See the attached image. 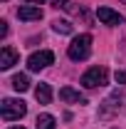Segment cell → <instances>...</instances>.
<instances>
[{"label": "cell", "mask_w": 126, "mask_h": 129, "mask_svg": "<svg viewBox=\"0 0 126 129\" xmlns=\"http://www.w3.org/2000/svg\"><path fill=\"white\" fill-rule=\"evenodd\" d=\"M89 52H92V35H77L72 42H69V47H67V55H69V60H87L89 57Z\"/></svg>", "instance_id": "cell-1"}, {"label": "cell", "mask_w": 126, "mask_h": 129, "mask_svg": "<svg viewBox=\"0 0 126 129\" xmlns=\"http://www.w3.org/2000/svg\"><path fill=\"white\" fill-rule=\"evenodd\" d=\"M27 114V104L22 99H3L0 104V117L5 122H15V119H22Z\"/></svg>", "instance_id": "cell-2"}, {"label": "cell", "mask_w": 126, "mask_h": 129, "mask_svg": "<svg viewBox=\"0 0 126 129\" xmlns=\"http://www.w3.org/2000/svg\"><path fill=\"white\" fill-rule=\"evenodd\" d=\"M109 82V70L106 67H89L84 75H82V84L87 89H94V87H104Z\"/></svg>", "instance_id": "cell-3"}, {"label": "cell", "mask_w": 126, "mask_h": 129, "mask_svg": "<svg viewBox=\"0 0 126 129\" xmlns=\"http://www.w3.org/2000/svg\"><path fill=\"white\" fill-rule=\"evenodd\" d=\"M52 62H54V52H49V50H40V52H32L30 57H27V67H30L32 72H40V70L49 67Z\"/></svg>", "instance_id": "cell-4"}, {"label": "cell", "mask_w": 126, "mask_h": 129, "mask_svg": "<svg viewBox=\"0 0 126 129\" xmlns=\"http://www.w3.org/2000/svg\"><path fill=\"white\" fill-rule=\"evenodd\" d=\"M17 17L25 20V22H32V20H42V10L37 5H20L17 8Z\"/></svg>", "instance_id": "cell-5"}, {"label": "cell", "mask_w": 126, "mask_h": 129, "mask_svg": "<svg viewBox=\"0 0 126 129\" xmlns=\"http://www.w3.org/2000/svg\"><path fill=\"white\" fill-rule=\"evenodd\" d=\"M96 17H99L104 25H121V22H124V17L119 15L116 10H111V8H99V10H96Z\"/></svg>", "instance_id": "cell-6"}, {"label": "cell", "mask_w": 126, "mask_h": 129, "mask_svg": "<svg viewBox=\"0 0 126 129\" xmlns=\"http://www.w3.org/2000/svg\"><path fill=\"white\" fill-rule=\"evenodd\" d=\"M121 109V104H119V97H109L101 107H99V119H109L114 114Z\"/></svg>", "instance_id": "cell-7"}, {"label": "cell", "mask_w": 126, "mask_h": 129, "mask_svg": "<svg viewBox=\"0 0 126 129\" xmlns=\"http://www.w3.org/2000/svg\"><path fill=\"white\" fill-rule=\"evenodd\" d=\"M13 64H17V52L10 45H5L0 50V70H10Z\"/></svg>", "instance_id": "cell-8"}, {"label": "cell", "mask_w": 126, "mask_h": 129, "mask_svg": "<svg viewBox=\"0 0 126 129\" xmlns=\"http://www.w3.org/2000/svg\"><path fill=\"white\" fill-rule=\"evenodd\" d=\"M59 99L62 102H74V104H87V97L79 94L77 89H72V87H62L59 89Z\"/></svg>", "instance_id": "cell-9"}, {"label": "cell", "mask_w": 126, "mask_h": 129, "mask_svg": "<svg viewBox=\"0 0 126 129\" xmlns=\"http://www.w3.org/2000/svg\"><path fill=\"white\" fill-rule=\"evenodd\" d=\"M35 97H37L40 104H49L52 102V87H49L47 82H40L37 89H35Z\"/></svg>", "instance_id": "cell-10"}, {"label": "cell", "mask_w": 126, "mask_h": 129, "mask_svg": "<svg viewBox=\"0 0 126 129\" xmlns=\"http://www.w3.org/2000/svg\"><path fill=\"white\" fill-rule=\"evenodd\" d=\"M35 124H37V129H57V124H54V117H52V114H37V122H35Z\"/></svg>", "instance_id": "cell-11"}, {"label": "cell", "mask_w": 126, "mask_h": 129, "mask_svg": "<svg viewBox=\"0 0 126 129\" xmlns=\"http://www.w3.org/2000/svg\"><path fill=\"white\" fill-rule=\"evenodd\" d=\"M13 87H15L17 92H27V89H30L27 75H15V77H13Z\"/></svg>", "instance_id": "cell-12"}, {"label": "cell", "mask_w": 126, "mask_h": 129, "mask_svg": "<svg viewBox=\"0 0 126 129\" xmlns=\"http://www.w3.org/2000/svg\"><path fill=\"white\" fill-rule=\"evenodd\" d=\"M52 30L59 32V35H69V32H72V25H69L67 20H54V22H52Z\"/></svg>", "instance_id": "cell-13"}, {"label": "cell", "mask_w": 126, "mask_h": 129, "mask_svg": "<svg viewBox=\"0 0 126 129\" xmlns=\"http://www.w3.org/2000/svg\"><path fill=\"white\" fill-rule=\"evenodd\" d=\"M116 82L119 84H126V72H116Z\"/></svg>", "instance_id": "cell-14"}, {"label": "cell", "mask_w": 126, "mask_h": 129, "mask_svg": "<svg viewBox=\"0 0 126 129\" xmlns=\"http://www.w3.org/2000/svg\"><path fill=\"white\" fill-rule=\"evenodd\" d=\"M5 35H8V22L3 20V22H0V37H5Z\"/></svg>", "instance_id": "cell-15"}, {"label": "cell", "mask_w": 126, "mask_h": 129, "mask_svg": "<svg viewBox=\"0 0 126 129\" xmlns=\"http://www.w3.org/2000/svg\"><path fill=\"white\" fill-rule=\"evenodd\" d=\"M52 5H54V8H64V5H67V0H52Z\"/></svg>", "instance_id": "cell-16"}, {"label": "cell", "mask_w": 126, "mask_h": 129, "mask_svg": "<svg viewBox=\"0 0 126 129\" xmlns=\"http://www.w3.org/2000/svg\"><path fill=\"white\" fill-rule=\"evenodd\" d=\"M25 3H37V5H40V3H45V0H25Z\"/></svg>", "instance_id": "cell-17"}, {"label": "cell", "mask_w": 126, "mask_h": 129, "mask_svg": "<svg viewBox=\"0 0 126 129\" xmlns=\"http://www.w3.org/2000/svg\"><path fill=\"white\" fill-rule=\"evenodd\" d=\"M10 129H25V127H10Z\"/></svg>", "instance_id": "cell-18"}, {"label": "cell", "mask_w": 126, "mask_h": 129, "mask_svg": "<svg viewBox=\"0 0 126 129\" xmlns=\"http://www.w3.org/2000/svg\"><path fill=\"white\" fill-rule=\"evenodd\" d=\"M121 3H126V0H121Z\"/></svg>", "instance_id": "cell-19"}]
</instances>
